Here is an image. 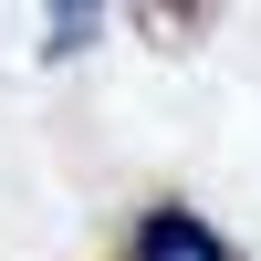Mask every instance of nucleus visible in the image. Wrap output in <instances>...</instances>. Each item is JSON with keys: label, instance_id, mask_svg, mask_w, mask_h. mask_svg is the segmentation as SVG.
Returning <instances> with one entry per match:
<instances>
[{"label": "nucleus", "instance_id": "obj_1", "mask_svg": "<svg viewBox=\"0 0 261 261\" xmlns=\"http://www.w3.org/2000/svg\"><path fill=\"white\" fill-rule=\"evenodd\" d=\"M125 261H230V241L199 220V209L167 199V209H146V220L125 230Z\"/></svg>", "mask_w": 261, "mask_h": 261}, {"label": "nucleus", "instance_id": "obj_2", "mask_svg": "<svg viewBox=\"0 0 261 261\" xmlns=\"http://www.w3.org/2000/svg\"><path fill=\"white\" fill-rule=\"evenodd\" d=\"M84 42H94V11H73V0H63V11H53V42H42V53H84Z\"/></svg>", "mask_w": 261, "mask_h": 261}]
</instances>
